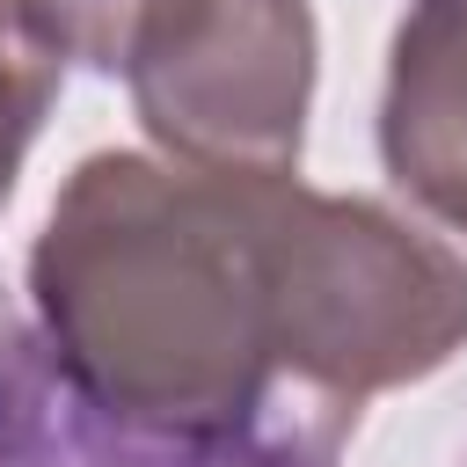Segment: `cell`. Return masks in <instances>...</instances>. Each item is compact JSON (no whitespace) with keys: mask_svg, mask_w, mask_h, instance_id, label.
Wrapping results in <instances>:
<instances>
[{"mask_svg":"<svg viewBox=\"0 0 467 467\" xmlns=\"http://www.w3.org/2000/svg\"><path fill=\"white\" fill-rule=\"evenodd\" d=\"M255 182L109 146L66 175L29 248V306L66 387L146 452L299 445L277 387Z\"/></svg>","mask_w":467,"mask_h":467,"instance_id":"cell-1","label":"cell"},{"mask_svg":"<svg viewBox=\"0 0 467 467\" xmlns=\"http://www.w3.org/2000/svg\"><path fill=\"white\" fill-rule=\"evenodd\" d=\"M270 343L285 423L314 452H343L387 387H416L467 350V255L379 197L255 182Z\"/></svg>","mask_w":467,"mask_h":467,"instance_id":"cell-2","label":"cell"},{"mask_svg":"<svg viewBox=\"0 0 467 467\" xmlns=\"http://www.w3.org/2000/svg\"><path fill=\"white\" fill-rule=\"evenodd\" d=\"M161 161L204 175H299L314 109L306 0H175L124 66Z\"/></svg>","mask_w":467,"mask_h":467,"instance_id":"cell-3","label":"cell"},{"mask_svg":"<svg viewBox=\"0 0 467 467\" xmlns=\"http://www.w3.org/2000/svg\"><path fill=\"white\" fill-rule=\"evenodd\" d=\"M379 161L394 190L467 234V0H409L387 51Z\"/></svg>","mask_w":467,"mask_h":467,"instance_id":"cell-4","label":"cell"},{"mask_svg":"<svg viewBox=\"0 0 467 467\" xmlns=\"http://www.w3.org/2000/svg\"><path fill=\"white\" fill-rule=\"evenodd\" d=\"M0 467H219L117 438L58 372L36 314L0 292Z\"/></svg>","mask_w":467,"mask_h":467,"instance_id":"cell-5","label":"cell"},{"mask_svg":"<svg viewBox=\"0 0 467 467\" xmlns=\"http://www.w3.org/2000/svg\"><path fill=\"white\" fill-rule=\"evenodd\" d=\"M58 80H66V58L29 29V15L15 0H0V212H7L15 175L58 102Z\"/></svg>","mask_w":467,"mask_h":467,"instance_id":"cell-6","label":"cell"},{"mask_svg":"<svg viewBox=\"0 0 467 467\" xmlns=\"http://www.w3.org/2000/svg\"><path fill=\"white\" fill-rule=\"evenodd\" d=\"M29 15V29L58 51L80 58L95 73H124L146 44V29L175 7V0H15Z\"/></svg>","mask_w":467,"mask_h":467,"instance_id":"cell-7","label":"cell"},{"mask_svg":"<svg viewBox=\"0 0 467 467\" xmlns=\"http://www.w3.org/2000/svg\"><path fill=\"white\" fill-rule=\"evenodd\" d=\"M219 467H336V452H314V445H241Z\"/></svg>","mask_w":467,"mask_h":467,"instance_id":"cell-8","label":"cell"}]
</instances>
